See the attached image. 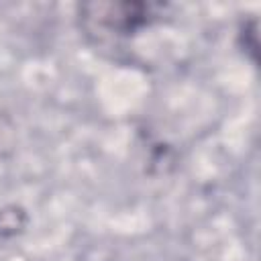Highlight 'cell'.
Here are the masks:
<instances>
[{
    "label": "cell",
    "mask_w": 261,
    "mask_h": 261,
    "mask_svg": "<svg viewBox=\"0 0 261 261\" xmlns=\"http://www.w3.org/2000/svg\"><path fill=\"white\" fill-rule=\"evenodd\" d=\"M155 4L139 2H94L80 6V24L96 43L128 37L157 18Z\"/></svg>",
    "instance_id": "obj_1"
},
{
    "label": "cell",
    "mask_w": 261,
    "mask_h": 261,
    "mask_svg": "<svg viewBox=\"0 0 261 261\" xmlns=\"http://www.w3.org/2000/svg\"><path fill=\"white\" fill-rule=\"evenodd\" d=\"M27 222V216L20 208L16 206H8L0 210V237H10L22 230Z\"/></svg>",
    "instance_id": "obj_2"
}]
</instances>
